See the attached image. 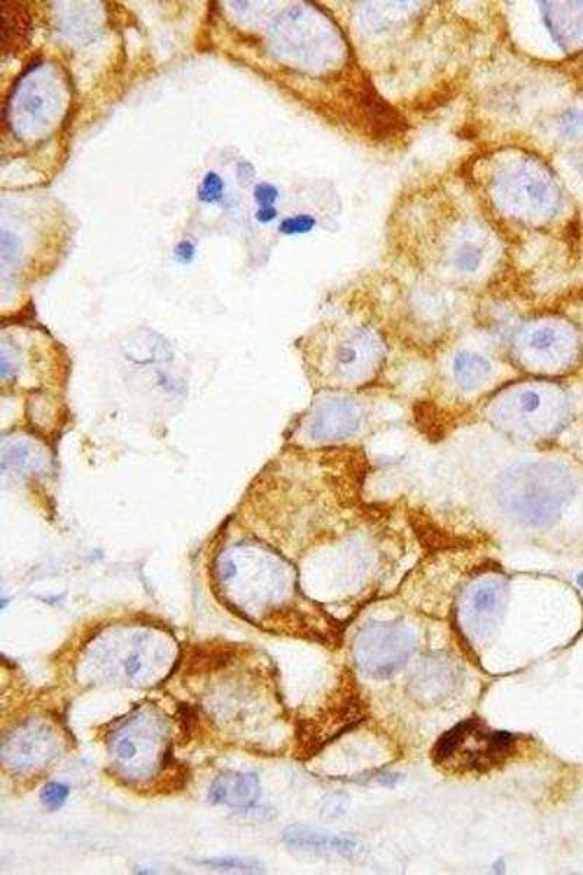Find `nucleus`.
Segmentation results:
<instances>
[{"mask_svg": "<svg viewBox=\"0 0 583 875\" xmlns=\"http://www.w3.org/2000/svg\"><path fill=\"white\" fill-rule=\"evenodd\" d=\"M493 495L509 520L528 528H549L575 496V482L560 464L532 461L500 474Z\"/></svg>", "mask_w": 583, "mask_h": 875, "instance_id": "f257e3e1", "label": "nucleus"}, {"mask_svg": "<svg viewBox=\"0 0 583 875\" xmlns=\"http://www.w3.org/2000/svg\"><path fill=\"white\" fill-rule=\"evenodd\" d=\"M288 566L258 544H235L216 560L219 585L242 609L260 610L283 597L291 584Z\"/></svg>", "mask_w": 583, "mask_h": 875, "instance_id": "f03ea898", "label": "nucleus"}, {"mask_svg": "<svg viewBox=\"0 0 583 875\" xmlns=\"http://www.w3.org/2000/svg\"><path fill=\"white\" fill-rule=\"evenodd\" d=\"M487 415L496 426L516 437L546 439L565 425L569 402L559 385L525 381L496 394Z\"/></svg>", "mask_w": 583, "mask_h": 875, "instance_id": "7ed1b4c3", "label": "nucleus"}, {"mask_svg": "<svg viewBox=\"0 0 583 875\" xmlns=\"http://www.w3.org/2000/svg\"><path fill=\"white\" fill-rule=\"evenodd\" d=\"M518 746L516 735L486 727L473 718L442 735L433 749V762L452 775L483 773L505 765Z\"/></svg>", "mask_w": 583, "mask_h": 875, "instance_id": "20e7f679", "label": "nucleus"}, {"mask_svg": "<svg viewBox=\"0 0 583 875\" xmlns=\"http://www.w3.org/2000/svg\"><path fill=\"white\" fill-rule=\"evenodd\" d=\"M111 636L107 648L100 645L95 649L108 676L127 683L151 684L168 673L174 647L167 636L142 629Z\"/></svg>", "mask_w": 583, "mask_h": 875, "instance_id": "39448f33", "label": "nucleus"}, {"mask_svg": "<svg viewBox=\"0 0 583 875\" xmlns=\"http://www.w3.org/2000/svg\"><path fill=\"white\" fill-rule=\"evenodd\" d=\"M385 361V346L378 334L365 327L344 330L318 356V371L328 383L361 387L378 377Z\"/></svg>", "mask_w": 583, "mask_h": 875, "instance_id": "423d86ee", "label": "nucleus"}, {"mask_svg": "<svg viewBox=\"0 0 583 875\" xmlns=\"http://www.w3.org/2000/svg\"><path fill=\"white\" fill-rule=\"evenodd\" d=\"M516 365L535 375H559L581 358V340L559 321H532L519 330L512 345Z\"/></svg>", "mask_w": 583, "mask_h": 875, "instance_id": "0eeeda50", "label": "nucleus"}, {"mask_svg": "<svg viewBox=\"0 0 583 875\" xmlns=\"http://www.w3.org/2000/svg\"><path fill=\"white\" fill-rule=\"evenodd\" d=\"M416 636L401 622H371L356 636V664L363 673L374 679H388L409 663Z\"/></svg>", "mask_w": 583, "mask_h": 875, "instance_id": "6e6552de", "label": "nucleus"}, {"mask_svg": "<svg viewBox=\"0 0 583 875\" xmlns=\"http://www.w3.org/2000/svg\"><path fill=\"white\" fill-rule=\"evenodd\" d=\"M508 603V584L498 575L474 579L458 604V622L468 641L484 644L495 636Z\"/></svg>", "mask_w": 583, "mask_h": 875, "instance_id": "1a4fd4ad", "label": "nucleus"}, {"mask_svg": "<svg viewBox=\"0 0 583 875\" xmlns=\"http://www.w3.org/2000/svg\"><path fill=\"white\" fill-rule=\"evenodd\" d=\"M162 730L164 727L156 719L135 717L127 721L110 741L114 763L126 770L127 775H133V778L152 773L165 752Z\"/></svg>", "mask_w": 583, "mask_h": 875, "instance_id": "9d476101", "label": "nucleus"}, {"mask_svg": "<svg viewBox=\"0 0 583 875\" xmlns=\"http://www.w3.org/2000/svg\"><path fill=\"white\" fill-rule=\"evenodd\" d=\"M362 423L361 404L349 397H331L308 416L307 435L318 444H331L358 434Z\"/></svg>", "mask_w": 583, "mask_h": 875, "instance_id": "9b49d317", "label": "nucleus"}, {"mask_svg": "<svg viewBox=\"0 0 583 875\" xmlns=\"http://www.w3.org/2000/svg\"><path fill=\"white\" fill-rule=\"evenodd\" d=\"M54 735L44 725H28L11 735L3 744V760L18 769H34L46 765L56 756Z\"/></svg>", "mask_w": 583, "mask_h": 875, "instance_id": "f8f14e48", "label": "nucleus"}, {"mask_svg": "<svg viewBox=\"0 0 583 875\" xmlns=\"http://www.w3.org/2000/svg\"><path fill=\"white\" fill-rule=\"evenodd\" d=\"M261 795L260 781L254 773L229 772L219 776L210 787L212 803L231 808H250Z\"/></svg>", "mask_w": 583, "mask_h": 875, "instance_id": "ddd939ff", "label": "nucleus"}, {"mask_svg": "<svg viewBox=\"0 0 583 875\" xmlns=\"http://www.w3.org/2000/svg\"><path fill=\"white\" fill-rule=\"evenodd\" d=\"M283 839L288 845L295 846V848L334 852V854L343 855V857H356L361 852V845L356 840L328 835V833L311 829V827L291 826L285 830Z\"/></svg>", "mask_w": 583, "mask_h": 875, "instance_id": "4468645a", "label": "nucleus"}, {"mask_svg": "<svg viewBox=\"0 0 583 875\" xmlns=\"http://www.w3.org/2000/svg\"><path fill=\"white\" fill-rule=\"evenodd\" d=\"M452 372L458 387L464 391H473L486 383L492 374V365L479 353L458 352L452 362Z\"/></svg>", "mask_w": 583, "mask_h": 875, "instance_id": "2eb2a0df", "label": "nucleus"}, {"mask_svg": "<svg viewBox=\"0 0 583 875\" xmlns=\"http://www.w3.org/2000/svg\"><path fill=\"white\" fill-rule=\"evenodd\" d=\"M8 464L21 472H27V470L40 469L43 466V460H41V455L35 453L34 448L30 445L17 444L3 454V466H8Z\"/></svg>", "mask_w": 583, "mask_h": 875, "instance_id": "dca6fc26", "label": "nucleus"}, {"mask_svg": "<svg viewBox=\"0 0 583 875\" xmlns=\"http://www.w3.org/2000/svg\"><path fill=\"white\" fill-rule=\"evenodd\" d=\"M223 193H225V183L218 174L210 171L203 178L202 184L197 190V197H199L200 202L213 205V203L221 202Z\"/></svg>", "mask_w": 583, "mask_h": 875, "instance_id": "f3484780", "label": "nucleus"}, {"mask_svg": "<svg viewBox=\"0 0 583 875\" xmlns=\"http://www.w3.org/2000/svg\"><path fill=\"white\" fill-rule=\"evenodd\" d=\"M481 253L479 248L471 244H463L455 251L454 263L461 272L473 273L479 269Z\"/></svg>", "mask_w": 583, "mask_h": 875, "instance_id": "a211bd4d", "label": "nucleus"}, {"mask_svg": "<svg viewBox=\"0 0 583 875\" xmlns=\"http://www.w3.org/2000/svg\"><path fill=\"white\" fill-rule=\"evenodd\" d=\"M200 864L219 868V870L222 868V870L251 871V873H256L258 867H260L258 862L253 861V859L231 857L206 859V861H202Z\"/></svg>", "mask_w": 583, "mask_h": 875, "instance_id": "6ab92c4d", "label": "nucleus"}, {"mask_svg": "<svg viewBox=\"0 0 583 875\" xmlns=\"http://www.w3.org/2000/svg\"><path fill=\"white\" fill-rule=\"evenodd\" d=\"M347 807H349V797L346 794L337 792V794L327 795L324 798L323 804H321V817L324 820L339 819V817L346 813Z\"/></svg>", "mask_w": 583, "mask_h": 875, "instance_id": "aec40b11", "label": "nucleus"}, {"mask_svg": "<svg viewBox=\"0 0 583 875\" xmlns=\"http://www.w3.org/2000/svg\"><path fill=\"white\" fill-rule=\"evenodd\" d=\"M69 797V788L59 782H50L41 791V803L50 810H57L66 803Z\"/></svg>", "mask_w": 583, "mask_h": 875, "instance_id": "412c9836", "label": "nucleus"}, {"mask_svg": "<svg viewBox=\"0 0 583 875\" xmlns=\"http://www.w3.org/2000/svg\"><path fill=\"white\" fill-rule=\"evenodd\" d=\"M317 225V221L311 215H296L286 218L280 224L279 231L285 235L307 234Z\"/></svg>", "mask_w": 583, "mask_h": 875, "instance_id": "4be33fe9", "label": "nucleus"}, {"mask_svg": "<svg viewBox=\"0 0 583 875\" xmlns=\"http://www.w3.org/2000/svg\"><path fill=\"white\" fill-rule=\"evenodd\" d=\"M277 197H279V192L273 184H257L256 189H254V200L260 208H272Z\"/></svg>", "mask_w": 583, "mask_h": 875, "instance_id": "5701e85b", "label": "nucleus"}, {"mask_svg": "<svg viewBox=\"0 0 583 875\" xmlns=\"http://www.w3.org/2000/svg\"><path fill=\"white\" fill-rule=\"evenodd\" d=\"M583 127V114L579 113V111H567L565 116L562 119V133L565 136L578 135L581 132Z\"/></svg>", "mask_w": 583, "mask_h": 875, "instance_id": "b1692460", "label": "nucleus"}, {"mask_svg": "<svg viewBox=\"0 0 583 875\" xmlns=\"http://www.w3.org/2000/svg\"><path fill=\"white\" fill-rule=\"evenodd\" d=\"M174 256L177 257L178 262L189 264L193 262L194 257H196V245L189 240L181 241V243H178L177 247H175Z\"/></svg>", "mask_w": 583, "mask_h": 875, "instance_id": "393cba45", "label": "nucleus"}, {"mask_svg": "<svg viewBox=\"0 0 583 875\" xmlns=\"http://www.w3.org/2000/svg\"><path fill=\"white\" fill-rule=\"evenodd\" d=\"M277 216V210L275 206L272 208H260L256 212V219L261 224H269V222L275 221Z\"/></svg>", "mask_w": 583, "mask_h": 875, "instance_id": "a878e982", "label": "nucleus"}, {"mask_svg": "<svg viewBox=\"0 0 583 875\" xmlns=\"http://www.w3.org/2000/svg\"><path fill=\"white\" fill-rule=\"evenodd\" d=\"M578 582H579V585H581V587L583 588V574L579 575Z\"/></svg>", "mask_w": 583, "mask_h": 875, "instance_id": "bb28decb", "label": "nucleus"}]
</instances>
